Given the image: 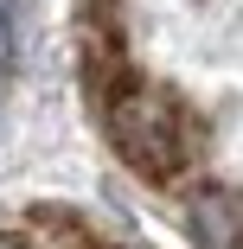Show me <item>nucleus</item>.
<instances>
[{
    "instance_id": "2",
    "label": "nucleus",
    "mask_w": 243,
    "mask_h": 249,
    "mask_svg": "<svg viewBox=\"0 0 243 249\" xmlns=\"http://www.w3.org/2000/svg\"><path fill=\"white\" fill-rule=\"evenodd\" d=\"M186 236L199 249H243V198L230 185H199L186 198Z\"/></svg>"
},
{
    "instance_id": "3",
    "label": "nucleus",
    "mask_w": 243,
    "mask_h": 249,
    "mask_svg": "<svg viewBox=\"0 0 243 249\" xmlns=\"http://www.w3.org/2000/svg\"><path fill=\"white\" fill-rule=\"evenodd\" d=\"M38 45V0H0V64L26 71Z\"/></svg>"
},
{
    "instance_id": "1",
    "label": "nucleus",
    "mask_w": 243,
    "mask_h": 249,
    "mask_svg": "<svg viewBox=\"0 0 243 249\" xmlns=\"http://www.w3.org/2000/svg\"><path fill=\"white\" fill-rule=\"evenodd\" d=\"M103 128L109 147L141 173V179H179L199 154V122L173 89L148 83V77H109L103 89Z\"/></svg>"
},
{
    "instance_id": "4",
    "label": "nucleus",
    "mask_w": 243,
    "mask_h": 249,
    "mask_svg": "<svg viewBox=\"0 0 243 249\" xmlns=\"http://www.w3.org/2000/svg\"><path fill=\"white\" fill-rule=\"evenodd\" d=\"M0 249H26V243H19V236H0Z\"/></svg>"
}]
</instances>
